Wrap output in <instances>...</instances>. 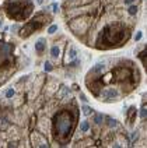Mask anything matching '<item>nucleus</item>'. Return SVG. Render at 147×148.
<instances>
[{
  "mask_svg": "<svg viewBox=\"0 0 147 148\" xmlns=\"http://www.w3.org/2000/svg\"><path fill=\"white\" fill-rule=\"evenodd\" d=\"M125 6H129V4H133V3H136V0H123L122 1Z\"/></svg>",
  "mask_w": 147,
  "mask_h": 148,
  "instance_id": "nucleus-20",
  "label": "nucleus"
},
{
  "mask_svg": "<svg viewBox=\"0 0 147 148\" xmlns=\"http://www.w3.org/2000/svg\"><path fill=\"white\" fill-rule=\"evenodd\" d=\"M52 69H53V67H52V63H50L49 60H46V62L43 63V70H45L46 73H49V71H52Z\"/></svg>",
  "mask_w": 147,
  "mask_h": 148,
  "instance_id": "nucleus-16",
  "label": "nucleus"
},
{
  "mask_svg": "<svg viewBox=\"0 0 147 148\" xmlns=\"http://www.w3.org/2000/svg\"><path fill=\"white\" fill-rule=\"evenodd\" d=\"M37 4H39V6L43 4V0H37Z\"/></svg>",
  "mask_w": 147,
  "mask_h": 148,
  "instance_id": "nucleus-22",
  "label": "nucleus"
},
{
  "mask_svg": "<svg viewBox=\"0 0 147 148\" xmlns=\"http://www.w3.org/2000/svg\"><path fill=\"white\" fill-rule=\"evenodd\" d=\"M119 95H121V92L115 87L104 88V90L101 91V94H99V97L102 98V101H116V99L119 98Z\"/></svg>",
  "mask_w": 147,
  "mask_h": 148,
  "instance_id": "nucleus-4",
  "label": "nucleus"
},
{
  "mask_svg": "<svg viewBox=\"0 0 147 148\" xmlns=\"http://www.w3.org/2000/svg\"><path fill=\"white\" fill-rule=\"evenodd\" d=\"M3 8L10 18L16 21H21L32 13V1L31 0H7Z\"/></svg>",
  "mask_w": 147,
  "mask_h": 148,
  "instance_id": "nucleus-1",
  "label": "nucleus"
},
{
  "mask_svg": "<svg viewBox=\"0 0 147 148\" xmlns=\"http://www.w3.org/2000/svg\"><path fill=\"white\" fill-rule=\"evenodd\" d=\"M126 11H128V14H129V16H132V17L136 16V14L139 13V6H137L136 3H133V4H129Z\"/></svg>",
  "mask_w": 147,
  "mask_h": 148,
  "instance_id": "nucleus-9",
  "label": "nucleus"
},
{
  "mask_svg": "<svg viewBox=\"0 0 147 148\" xmlns=\"http://www.w3.org/2000/svg\"><path fill=\"white\" fill-rule=\"evenodd\" d=\"M77 55H79V52H77V49L74 48L73 45L69 46L67 55H66V62H73V60H76V59H77Z\"/></svg>",
  "mask_w": 147,
  "mask_h": 148,
  "instance_id": "nucleus-6",
  "label": "nucleus"
},
{
  "mask_svg": "<svg viewBox=\"0 0 147 148\" xmlns=\"http://www.w3.org/2000/svg\"><path fill=\"white\" fill-rule=\"evenodd\" d=\"M108 126H109L111 129H115V127H118V126H119V123H118V120H116V119L108 117Z\"/></svg>",
  "mask_w": 147,
  "mask_h": 148,
  "instance_id": "nucleus-13",
  "label": "nucleus"
},
{
  "mask_svg": "<svg viewBox=\"0 0 147 148\" xmlns=\"http://www.w3.org/2000/svg\"><path fill=\"white\" fill-rule=\"evenodd\" d=\"M11 58V46L0 41V67L4 66Z\"/></svg>",
  "mask_w": 147,
  "mask_h": 148,
  "instance_id": "nucleus-3",
  "label": "nucleus"
},
{
  "mask_svg": "<svg viewBox=\"0 0 147 148\" xmlns=\"http://www.w3.org/2000/svg\"><path fill=\"white\" fill-rule=\"evenodd\" d=\"M50 58L56 59V60L60 58V46H59V45H53V46L50 48Z\"/></svg>",
  "mask_w": 147,
  "mask_h": 148,
  "instance_id": "nucleus-8",
  "label": "nucleus"
},
{
  "mask_svg": "<svg viewBox=\"0 0 147 148\" xmlns=\"http://www.w3.org/2000/svg\"><path fill=\"white\" fill-rule=\"evenodd\" d=\"M14 95H16V88H13V87L7 88V90H6V92H4V98H6V99H11Z\"/></svg>",
  "mask_w": 147,
  "mask_h": 148,
  "instance_id": "nucleus-10",
  "label": "nucleus"
},
{
  "mask_svg": "<svg viewBox=\"0 0 147 148\" xmlns=\"http://www.w3.org/2000/svg\"><path fill=\"white\" fill-rule=\"evenodd\" d=\"M60 11V4L57 3V1H55V3H52V13H55V14H57Z\"/></svg>",
  "mask_w": 147,
  "mask_h": 148,
  "instance_id": "nucleus-15",
  "label": "nucleus"
},
{
  "mask_svg": "<svg viewBox=\"0 0 147 148\" xmlns=\"http://www.w3.org/2000/svg\"><path fill=\"white\" fill-rule=\"evenodd\" d=\"M34 48H35V50H37L38 53L45 52V49H46V39H45V38H39L38 41L34 43Z\"/></svg>",
  "mask_w": 147,
  "mask_h": 148,
  "instance_id": "nucleus-5",
  "label": "nucleus"
},
{
  "mask_svg": "<svg viewBox=\"0 0 147 148\" xmlns=\"http://www.w3.org/2000/svg\"><path fill=\"white\" fill-rule=\"evenodd\" d=\"M80 99H81V101L84 102V103L87 102V98H86V95H83V94H80Z\"/></svg>",
  "mask_w": 147,
  "mask_h": 148,
  "instance_id": "nucleus-21",
  "label": "nucleus"
},
{
  "mask_svg": "<svg viewBox=\"0 0 147 148\" xmlns=\"http://www.w3.org/2000/svg\"><path fill=\"white\" fill-rule=\"evenodd\" d=\"M102 119H104V115H101V113H95V116H94V122L97 124L102 123Z\"/></svg>",
  "mask_w": 147,
  "mask_h": 148,
  "instance_id": "nucleus-17",
  "label": "nucleus"
},
{
  "mask_svg": "<svg viewBox=\"0 0 147 148\" xmlns=\"http://www.w3.org/2000/svg\"><path fill=\"white\" fill-rule=\"evenodd\" d=\"M57 29H59V27H57L56 24H52V25H50V27L48 28V31H46V32H48L49 35H53V34H56Z\"/></svg>",
  "mask_w": 147,
  "mask_h": 148,
  "instance_id": "nucleus-14",
  "label": "nucleus"
},
{
  "mask_svg": "<svg viewBox=\"0 0 147 148\" xmlns=\"http://www.w3.org/2000/svg\"><path fill=\"white\" fill-rule=\"evenodd\" d=\"M1 27H3V18L0 17V28H1Z\"/></svg>",
  "mask_w": 147,
  "mask_h": 148,
  "instance_id": "nucleus-23",
  "label": "nucleus"
},
{
  "mask_svg": "<svg viewBox=\"0 0 147 148\" xmlns=\"http://www.w3.org/2000/svg\"><path fill=\"white\" fill-rule=\"evenodd\" d=\"M104 70H105V63H98L88 71V74H101Z\"/></svg>",
  "mask_w": 147,
  "mask_h": 148,
  "instance_id": "nucleus-7",
  "label": "nucleus"
},
{
  "mask_svg": "<svg viewBox=\"0 0 147 148\" xmlns=\"http://www.w3.org/2000/svg\"><path fill=\"white\" fill-rule=\"evenodd\" d=\"M141 36H143V32H141V31H137L136 36H135V41H140V39H141Z\"/></svg>",
  "mask_w": 147,
  "mask_h": 148,
  "instance_id": "nucleus-19",
  "label": "nucleus"
},
{
  "mask_svg": "<svg viewBox=\"0 0 147 148\" xmlns=\"http://www.w3.org/2000/svg\"><path fill=\"white\" fill-rule=\"evenodd\" d=\"M90 130V122L88 120H83L80 123V132L81 133H87Z\"/></svg>",
  "mask_w": 147,
  "mask_h": 148,
  "instance_id": "nucleus-11",
  "label": "nucleus"
},
{
  "mask_svg": "<svg viewBox=\"0 0 147 148\" xmlns=\"http://www.w3.org/2000/svg\"><path fill=\"white\" fill-rule=\"evenodd\" d=\"M146 115H147L146 108L143 106V108H141V109H140V117H141V119H146Z\"/></svg>",
  "mask_w": 147,
  "mask_h": 148,
  "instance_id": "nucleus-18",
  "label": "nucleus"
},
{
  "mask_svg": "<svg viewBox=\"0 0 147 148\" xmlns=\"http://www.w3.org/2000/svg\"><path fill=\"white\" fill-rule=\"evenodd\" d=\"M83 113H84L86 116L92 115V113H94V109H92L91 106H88V105H84V106H83Z\"/></svg>",
  "mask_w": 147,
  "mask_h": 148,
  "instance_id": "nucleus-12",
  "label": "nucleus"
},
{
  "mask_svg": "<svg viewBox=\"0 0 147 148\" xmlns=\"http://www.w3.org/2000/svg\"><path fill=\"white\" fill-rule=\"evenodd\" d=\"M73 129V116L69 110H62L56 113L55 122H53V132L55 138L59 141H66L69 138L70 133Z\"/></svg>",
  "mask_w": 147,
  "mask_h": 148,
  "instance_id": "nucleus-2",
  "label": "nucleus"
}]
</instances>
